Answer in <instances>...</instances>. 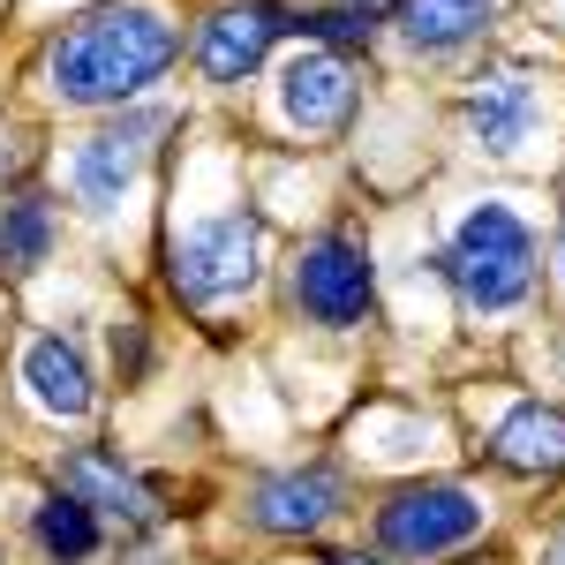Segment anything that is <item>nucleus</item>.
<instances>
[{"label": "nucleus", "instance_id": "6e6552de", "mask_svg": "<svg viewBox=\"0 0 565 565\" xmlns=\"http://www.w3.org/2000/svg\"><path fill=\"white\" fill-rule=\"evenodd\" d=\"M354 106V84H348V61L340 53H295L287 61V76H279V114L295 121V129L324 136L340 129Z\"/></svg>", "mask_w": 565, "mask_h": 565}, {"label": "nucleus", "instance_id": "4468645a", "mask_svg": "<svg viewBox=\"0 0 565 565\" xmlns=\"http://www.w3.org/2000/svg\"><path fill=\"white\" fill-rule=\"evenodd\" d=\"M498 15V0H399V39L415 45V53H452V45H468Z\"/></svg>", "mask_w": 565, "mask_h": 565}, {"label": "nucleus", "instance_id": "dca6fc26", "mask_svg": "<svg viewBox=\"0 0 565 565\" xmlns=\"http://www.w3.org/2000/svg\"><path fill=\"white\" fill-rule=\"evenodd\" d=\"M45 242H53L45 204L39 196H15V204L0 212V264H8V271H31V264H45Z\"/></svg>", "mask_w": 565, "mask_h": 565}, {"label": "nucleus", "instance_id": "0eeeda50", "mask_svg": "<svg viewBox=\"0 0 565 565\" xmlns=\"http://www.w3.org/2000/svg\"><path fill=\"white\" fill-rule=\"evenodd\" d=\"M279 8H264V0H234V8H218L212 23H204V39H196V68L212 76V84H242L249 68H264V53L279 39Z\"/></svg>", "mask_w": 565, "mask_h": 565}, {"label": "nucleus", "instance_id": "7ed1b4c3", "mask_svg": "<svg viewBox=\"0 0 565 565\" xmlns=\"http://www.w3.org/2000/svg\"><path fill=\"white\" fill-rule=\"evenodd\" d=\"M482 527V505L460 482H415V490H392L385 513H377V543L392 558H445L460 551Z\"/></svg>", "mask_w": 565, "mask_h": 565}, {"label": "nucleus", "instance_id": "f03ea898", "mask_svg": "<svg viewBox=\"0 0 565 565\" xmlns=\"http://www.w3.org/2000/svg\"><path fill=\"white\" fill-rule=\"evenodd\" d=\"M445 279H452V295L468 309H482V317L527 302V287H535V234H527L505 204H476V212L460 218L452 249H445Z\"/></svg>", "mask_w": 565, "mask_h": 565}, {"label": "nucleus", "instance_id": "f257e3e1", "mask_svg": "<svg viewBox=\"0 0 565 565\" xmlns=\"http://www.w3.org/2000/svg\"><path fill=\"white\" fill-rule=\"evenodd\" d=\"M181 53V23L159 0H121V8H98L76 31H61L45 76L68 106H121L143 84H159Z\"/></svg>", "mask_w": 565, "mask_h": 565}, {"label": "nucleus", "instance_id": "2eb2a0df", "mask_svg": "<svg viewBox=\"0 0 565 565\" xmlns=\"http://www.w3.org/2000/svg\"><path fill=\"white\" fill-rule=\"evenodd\" d=\"M39 543L61 565H84L90 551H98V513H90L84 498L61 490V498H45V505H39Z\"/></svg>", "mask_w": 565, "mask_h": 565}, {"label": "nucleus", "instance_id": "f8f14e48", "mask_svg": "<svg viewBox=\"0 0 565 565\" xmlns=\"http://www.w3.org/2000/svg\"><path fill=\"white\" fill-rule=\"evenodd\" d=\"M61 490H68V498H84L90 513L151 521V490H143L121 460H106V452H68V460H61Z\"/></svg>", "mask_w": 565, "mask_h": 565}, {"label": "nucleus", "instance_id": "39448f33", "mask_svg": "<svg viewBox=\"0 0 565 565\" xmlns=\"http://www.w3.org/2000/svg\"><path fill=\"white\" fill-rule=\"evenodd\" d=\"M295 302L317 324H362V309H370V257H362V242H348V234L309 242L302 264H295Z\"/></svg>", "mask_w": 565, "mask_h": 565}, {"label": "nucleus", "instance_id": "9b49d317", "mask_svg": "<svg viewBox=\"0 0 565 565\" xmlns=\"http://www.w3.org/2000/svg\"><path fill=\"white\" fill-rule=\"evenodd\" d=\"M23 385H31V399H39L45 415H61V423H84L90 415V370H84V354L68 348L61 332H45V340H31L23 348Z\"/></svg>", "mask_w": 565, "mask_h": 565}, {"label": "nucleus", "instance_id": "1a4fd4ad", "mask_svg": "<svg viewBox=\"0 0 565 565\" xmlns=\"http://www.w3.org/2000/svg\"><path fill=\"white\" fill-rule=\"evenodd\" d=\"M332 513H340V476L332 468H295V476H271L257 490L264 535H317Z\"/></svg>", "mask_w": 565, "mask_h": 565}, {"label": "nucleus", "instance_id": "aec40b11", "mask_svg": "<svg viewBox=\"0 0 565 565\" xmlns=\"http://www.w3.org/2000/svg\"><path fill=\"white\" fill-rule=\"evenodd\" d=\"M558 257H565V242H558Z\"/></svg>", "mask_w": 565, "mask_h": 565}, {"label": "nucleus", "instance_id": "423d86ee", "mask_svg": "<svg viewBox=\"0 0 565 565\" xmlns=\"http://www.w3.org/2000/svg\"><path fill=\"white\" fill-rule=\"evenodd\" d=\"M167 129L159 114H129L121 129H98L76 143V159H68V181H76V196H84L90 212H114L121 196L136 189L143 174V151H151V136Z\"/></svg>", "mask_w": 565, "mask_h": 565}, {"label": "nucleus", "instance_id": "20e7f679", "mask_svg": "<svg viewBox=\"0 0 565 565\" xmlns=\"http://www.w3.org/2000/svg\"><path fill=\"white\" fill-rule=\"evenodd\" d=\"M257 264H264V226L257 212H226L196 234H181L174 249V295L189 302H218V295H242L257 287Z\"/></svg>", "mask_w": 565, "mask_h": 565}, {"label": "nucleus", "instance_id": "ddd939ff", "mask_svg": "<svg viewBox=\"0 0 565 565\" xmlns=\"http://www.w3.org/2000/svg\"><path fill=\"white\" fill-rule=\"evenodd\" d=\"M468 129H476L482 151H498V159H513L535 129V90L521 76H490V84L468 98Z\"/></svg>", "mask_w": 565, "mask_h": 565}, {"label": "nucleus", "instance_id": "9d476101", "mask_svg": "<svg viewBox=\"0 0 565 565\" xmlns=\"http://www.w3.org/2000/svg\"><path fill=\"white\" fill-rule=\"evenodd\" d=\"M490 460L513 476H565V407H543V399L513 407L490 430Z\"/></svg>", "mask_w": 565, "mask_h": 565}, {"label": "nucleus", "instance_id": "a211bd4d", "mask_svg": "<svg viewBox=\"0 0 565 565\" xmlns=\"http://www.w3.org/2000/svg\"><path fill=\"white\" fill-rule=\"evenodd\" d=\"M324 565H377V558H354V551H348V558H324Z\"/></svg>", "mask_w": 565, "mask_h": 565}, {"label": "nucleus", "instance_id": "f3484780", "mask_svg": "<svg viewBox=\"0 0 565 565\" xmlns=\"http://www.w3.org/2000/svg\"><path fill=\"white\" fill-rule=\"evenodd\" d=\"M302 31H317V39H332V45H362V39H370V8H340V15H309Z\"/></svg>", "mask_w": 565, "mask_h": 565}, {"label": "nucleus", "instance_id": "412c9836", "mask_svg": "<svg viewBox=\"0 0 565 565\" xmlns=\"http://www.w3.org/2000/svg\"><path fill=\"white\" fill-rule=\"evenodd\" d=\"M362 8H370V0H362Z\"/></svg>", "mask_w": 565, "mask_h": 565}, {"label": "nucleus", "instance_id": "6ab92c4d", "mask_svg": "<svg viewBox=\"0 0 565 565\" xmlns=\"http://www.w3.org/2000/svg\"><path fill=\"white\" fill-rule=\"evenodd\" d=\"M558 565H565V543H558Z\"/></svg>", "mask_w": 565, "mask_h": 565}]
</instances>
